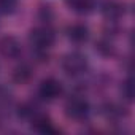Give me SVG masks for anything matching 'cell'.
Segmentation results:
<instances>
[{"label":"cell","instance_id":"obj_8","mask_svg":"<svg viewBox=\"0 0 135 135\" xmlns=\"http://www.w3.org/2000/svg\"><path fill=\"white\" fill-rule=\"evenodd\" d=\"M32 75H33L32 67L27 65V64H21V65H18L16 69L13 70L11 78H13V81L18 83V84H26V83H29V81L32 80Z\"/></svg>","mask_w":135,"mask_h":135},{"label":"cell","instance_id":"obj_12","mask_svg":"<svg viewBox=\"0 0 135 135\" xmlns=\"http://www.w3.org/2000/svg\"><path fill=\"white\" fill-rule=\"evenodd\" d=\"M103 113H105L107 118H111V119H118V118H121V114H122L121 108H119L118 105H114V103H107Z\"/></svg>","mask_w":135,"mask_h":135},{"label":"cell","instance_id":"obj_9","mask_svg":"<svg viewBox=\"0 0 135 135\" xmlns=\"http://www.w3.org/2000/svg\"><path fill=\"white\" fill-rule=\"evenodd\" d=\"M32 122H33V129H35L37 132H40V133H54V132H56L52 122H51L46 116L37 114V116L32 119Z\"/></svg>","mask_w":135,"mask_h":135},{"label":"cell","instance_id":"obj_11","mask_svg":"<svg viewBox=\"0 0 135 135\" xmlns=\"http://www.w3.org/2000/svg\"><path fill=\"white\" fill-rule=\"evenodd\" d=\"M95 51H99L102 56H111L114 52V48H113V43L110 40L102 38L95 43Z\"/></svg>","mask_w":135,"mask_h":135},{"label":"cell","instance_id":"obj_6","mask_svg":"<svg viewBox=\"0 0 135 135\" xmlns=\"http://www.w3.org/2000/svg\"><path fill=\"white\" fill-rule=\"evenodd\" d=\"M67 37L73 43H84L89 38V29L84 24H72L67 27Z\"/></svg>","mask_w":135,"mask_h":135},{"label":"cell","instance_id":"obj_13","mask_svg":"<svg viewBox=\"0 0 135 135\" xmlns=\"http://www.w3.org/2000/svg\"><path fill=\"white\" fill-rule=\"evenodd\" d=\"M18 5V0H0V13H13L16 10Z\"/></svg>","mask_w":135,"mask_h":135},{"label":"cell","instance_id":"obj_5","mask_svg":"<svg viewBox=\"0 0 135 135\" xmlns=\"http://www.w3.org/2000/svg\"><path fill=\"white\" fill-rule=\"evenodd\" d=\"M0 54L5 57H18L21 54V46L15 37L0 38Z\"/></svg>","mask_w":135,"mask_h":135},{"label":"cell","instance_id":"obj_1","mask_svg":"<svg viewBox=\"0 0 135 135\" xmlns=\"http://www.w3.org/2000/svg\"><path fill=\"white\" fill-rule=\"evenodd\" d=\"M54 40H56V35L49 26H41V27H37L30 32V41L35 46V51L49 49L52 46Z\"/></svg>","mask_w":135,"mask_h":135},{"label":"cell","instance_id":"obj_15","mask_svg":"<svg viewBox=\"0 0 135 135\" xmlns=\"http://www.w3.org/2000/svg\"><path fill=\"white\" fill-rule=\"evenodd\" d=\"M40 16H41V19L43 21H49L51 18H52V11H51V8L46 5V7H41L40 8Z\"/></svg>","mask_w":135,"mask_h":135},{"label":"cell","instance_id":"obj_10","mask_svg":"<svg viewBox=\"0 0 135 135\" xmlns=\"http://www.w3.org/2000/svg\"><path fill=\"white\" fill-rule=\"evenodd\" d=\"M67 3L73 11L81 13V15L89 13L94 8V0H67Z\"/></svg>","mask_w":135,"mask_h":135},{"label":"cell","instance_id":"obj_7","mask_svg":"<svg viewBox=\"0 0 135 135\" xmlns=\"http://www.w3.org/2000/svg\"><path fill=\"white\" fill-rule=\"evenodd\" d=\"M124 13V7L116 2V0H107V2L102 5V15L108 19V21H116L122 16Z\"/></svg>","mask_w":135,"mask_h":135},{"label":"cell","instance_id":"obj_14","mask_svg":"<svg viewBox=\"0 0 135 135\" xmlns=\"http://www.w3.org/2000/svg\"><path fill=\"white\" fill-rule=\"evenodd\" d=\"M122 95L127 100H132V97H133V84H132V80H127L122 84Z\"/></svg>","mask_w":135,"mask_h":135},{"label":"cell","instance_id":"obj_4","mask_svg":"<svg viewBox=\"0 0 135 135\" xmlns=\"http://www.w3.org/2000/svg\"><path fill=\"white\" fill-rule=\"evenodd\" d=\"M62 94V84L54 78H46L40 83L38 95L43 100H54Z\"/></svg>","mask_w":135,"mask_h":135},{"label":"cell","instance_id":"obj_2","mask_svg":"<svg viewBox=\"0 0 135 135\" xmlns=\"http://www.w3.org/2000/svg\"><path fill=\"white\" fill-rule=\"evenodd\" d=\"M88 67V62H86V57L80 52H70L67 54L62 60V69L67 75L70 76H78L81 73H84Z\"/></svg>","mask_w":135,"mask_h":135},{"label":"cell","instance_id":"obj_3","mask_svg":"<svg viewBox=\"0 0 135 135\" xmlns=\"http://www.w3.org/2000/svg\"><path fill=\"white\" fill-rule=\"evenodd\" d=\"M65 114L75 121H81V119L88 118V114H89V103L80 97L70 99L65 105Z\"/></svg>","mask_w":135,"mask_h":135}]
</instances>
